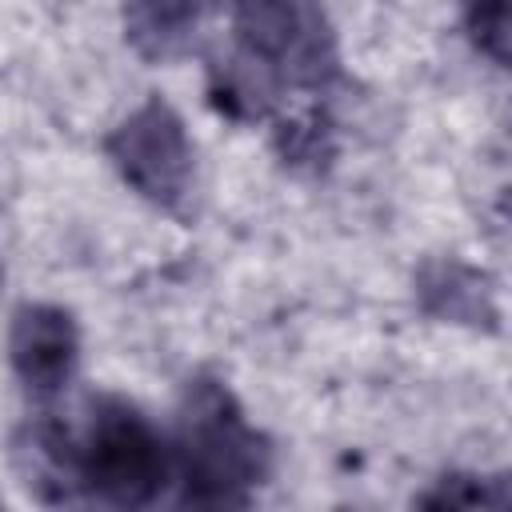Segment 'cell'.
<instances>
[{
	"mask_svg": "<svg viewBox=\"0 0 512 512\" xmlns=\"http://www.w3.org/2000/svg\"><path fill=\"white\" fill-rule=\"evenodd\" d=\"M268 440L244 420L236 396L216 380H196L180 408L176 468L180 500L196 508H232L268 476Z\"/></svg>",
	"mask_w": 512,
	"mask_h": 512,
	"instance_id": "1",
	"label": "cell"
},
{
	"mask_svg": "<svg viewBox=\"0 0 512 512\" xmlns=\"http://www.w3.org/2000/svg\"><path fill=\"white\" fill-rule=\"evenodd\" d=\"M76 472L80 492L116 508H144L164 492L168 452L132 404L96 400L88 436L76 444Z\"/></svg>",
	"mask_w": 512,
	"mask_h": 512,
	"instance_id": "2",
	"label": "cell"
},
{
	"mask_svg": "<svg viewBox=\"0 0 512 512\" xmlns=\"http://www.w3.org/2000/svg\"><path fill=\"white\" fill-rule=\"evenodd\" d=\"M104 156L144 200L160 208H176L192 184V144L176 108L160 96L144 100L128 112L108 136Z\"/></svg>",
	"mask_w": 512,
	"mask_h": 512,
	"instance_id": "3",
	"label": "cell"
},
{
	"mask_svg": "<svg viewBox=\"0 0 512 512\" xmlns=\"http://www.w3.org/2000/svg\"><path fill=\"white\" fill-rule=\"evenodd\" d=\"M8 356H12V368L24 380V388H32L36 396L60 392L80 356L76 320L56 304H24L12 316Z\"/></svg>",
	"mask_w": 512,
	"mask_h": 512,
	"instance_id": "4",
	"label": "cell"
},
{
	"mask_svg": "<svg viewBox=\"0 0 512 512\" xmlns=\"http://www.w3.org/2000/svg\"><path fill=\"white\" fill-rule=\"evenodd\" d=\"M204 16V0H128L124 32L144 60H176L188 52Z\"/></svg>",
	"mask_w": 512,
	"mask_h": 512,
	"instance_id": "5",
	"label": "cell"
},
{
	"mask_svg": "<svg viewBox=\"0 0 512 512\" xmlns=\"http://www.w3.org/2000/svg\"><path fill=\"white\" fill-rule=\"evenodd\" d=\"M464 28L492 64H508V0H464Z\"/></svg>",
	"mask_w": 512,
	"mask_h": 512,
	"instance_id": "6",
	"label": "cell"
}]
</instances>
